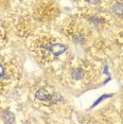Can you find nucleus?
Returning a JSON list of instances; mask_svg holds the SVG:
<instances>
[{
	"instance_id": "f257e3e1",
	"label": "nucleus",
	"mask_w": 123,
	"mask_h": 124,
	"mask_svg": "<svg viewBox=\"0 0 123 124\" xmlns=\"http://www.w3.org/2000/svg\"><path fill=\"white\" fill-rule=\"evenodd\" d=\"M64 51H65V47L61 44H52L51 46H50V53L53 54L54 56L62 54Z\"/></svg>"
},
{
	"instance_id": "f03ea898",
	"label": "nucleus",
	"mask_w": 123,
	"mask_h": 124,
	"mask_svg": "<svg viewBox=\"0 0 123 124\" xmlns=\"http://www.w3.org/2000/svg\"><path fill=\"white\" fill-rule=\"evenodd\" d=\"M36 98L39 101H49L50 99H52V95L49 93L47 90L45 89H39L36 92Z\"/></svg>"
},
{
	"instance_id": "7ed1b4c3",
	"label": "nucleus",
	"mask_w": 123,
	"mask_h": 124,
	"mask_svg": "<svg viewBox=\"0 0 123 124\" xmlns=\"http://www.w3.org/2000/svg\"><path fill=\"white\" fill-rule=\"evenodd\" d=\"M3 120L5 121L7 123H11V122H13L14 121V118H13V115L12 114H10V112H3Z\"/></svg>"
},
{
	"instance_id": "20e7f679",
	"label": "nucleus",
	"mask_w": 123,
	"mask_h": 124,
	"mask_svg": "<svg viewBox=\"0 0 123 124\" xmlns=\"http://www.w3.org/2000/svg\"><path fill=\"white\" fill-rule=\"evenodd\" d=\"M4 72V69H3V66H2L1 64H0V77H2V74H3Z\"/></svg>"
},
{
	"instance_id": "39448f33",
	"label": "nucleus",
	"mask_w": 123,
	"mask_h": 124,
	"mask_svg": "<svg viewBox=\"0 0 123 124\" xmlns=\"http://www.w3.org/2000/svg\"><path fill=\"white\" fill-rule=\"evenodd\" d=\"M90 3H96V2H98V0H88Z\"/></svg>"
}]
</instances>
